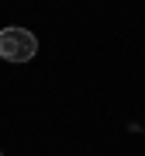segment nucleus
Wrapping results in <instances>:
<instances>
[{
  "mask_svg": "<svg viewBox=\"0 0 145 156\" xmlns=\"http://www.w3.org/2000/svg\"><path fill=\"white\" fill-rule=\"evenodd\" d=\"M38 52V38L28 28H4L0 31V56L7 62H28Z\"/></svg>",
  "mask_w": 145,
  "mask_h": 156,
  "instance_id": "1",
  "label": "nucleus"
},
{
  "mask_svg": "<svg viewBox=\"0 0 145 156\" xmlns=\"http://www.w3.org/2000/svg\"><path fill=\"white\" fill-rule=\"evenodd\" d=\"M0 156H4V153H0Z\"/></svg>",
  "mask_w": 145,
  "mask_h": 156,
  "instance_id": "2",
  "label": "nucleus"
}]
</instances>
